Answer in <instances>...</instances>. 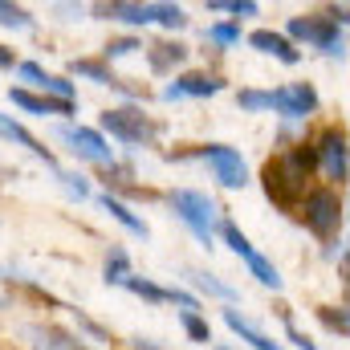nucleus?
Masks as SVG:
<instances>
[{
  "mask_svg": "<svg viewBox=\"0 0 350 350\" xmlns=\"http://www.w3.org/2000/svg\"><path fill=\"white\" fill-rule=\"evenodd\" d=\"M216 350H237V347H216Z\"/></svg>",
  "mask_w": 350,
  "mask_h": 350,
  "instance_id": "obj_41",
  "label": "nucleus"
},
{
  "mask_svg": "<svg viewBox=\"0 0 350 350\" xmlns=\"http://www.w3.org/2000/svg\"><path fill=\"white\" fill-rule=\"evenodd\" d=\"M102 131H110L118 143H131V147H151L159 139V122H151L143 110L135 106H118V110H106L102 114Z\"/></svg>",
  "mask_w": 350,
  "mask_h": 350,
  "instance_id": "obj_3",
  "label": "nucleus"
},
{
  "mask_svg": "<svg viewBox=\"0 0 350 350\" xmlns=\"http://www.w3.org/2000/svg\"><path fill=\"white\" fill-rule=\"evenodd\" d=\"M62 143H70V151L78 155V159H86V163H102V167H114V151H110V143L98 135V131H90V126H57L53 131Z\"/></svg>",
  "mask_w": 350,
  "mask_h": 350,
  "instance_id": "obj_6",
  "label": "nucleus"
},
{
  "mask_svg": "<svg viewBox=\"0 0 350 350\" xmlns=\"http://www.w3.org/2000/svg\"><path fill=\"white\" fill-rule=\"evenodd\" d=\"M94 12H98V16H106V21H126V25H151V4H122V0H114V4H98Z\"/></svg>",
  "mask_w": 350,
  "mask_h": 350,
  "instance_id": "obj_16",
  "label": "nucleus"
},
{
  "mask_svg": "<svg viewBox=\"0 0 350 350\" xmlns=\"http://www.w3.org/2000/svg\"><path fill=\"white\" fill-rule=\"evenodd\" d=\"M8 102L12 106H21V110H29V114H74V102H62V98H37V94H29V90H8Z\"/></svg>",
  "mask_w": 350,
  "mask_h": 350,
  "instance_id": "obj_13",
  "label": "nucleus"
},
{
  "mask_svg": "<svg viewBox=\"0 0 350 350\" xmlns=\"http://www.w3.org/2000/svg\"><path fill=\"white\" fill-rule=\"evenodd\" d=\"M285 33L297 37V41H306V45H314V49H322L326 57H342V53H347L342 29H338L330 16H293V21L285 25Z\"/></svg>",
  "mask_w": 350,
  "mask_h": 350,
  "instance_id": "obj_5",
  "label": "nucleus"
},
{
  "mask_svg": "<svg viewBox=\"0 0 350 350\" xmlns=\"http://www.w3.org/2000/svg\"><path fill=\"white\" fill-rule=\"evenodd\" d=\"M57 179H62V187H66L70 196H78V200H86V196H90V183H86V175L62 172V175H57Z\"/></svg>",
  "mask_w": 350,
  "mask_h": 350,
  "instance_id": "obj_30",
  "label": "nucleus"
},
{
  "mask_svg": "<svg viewBox=\"0 0 350 350\" xmlns=\"http://www.w3.org/2000/svg\"><path fill=\"white\" fill-rule=\"evenodd\" d=\"M269 102L281 118H310L318 110V90L310 82H289V86L269 90Z\"/></svg>",
  "mask_w": 350,
  "mask_h": 350,
  "instance_id": "obj_8",
  "label": "nucleus"
},
{
  "mask_svg": "<svg viewBox=\"0 0 350 350\" xmlns=\"http://www.w3.org/2000/svg\"><path fill=\"white\" fill-rule=\"evenodd\" d=\"M187 277H191L196 289H204V293H212V297H220V301H237V289H232V285H224V281H216V277H208V273H187Z\"/></svg>",
  "mask_w": 350,
  "mask_h": 350,
  "instance_id": "obj_22",
  "label": "nucleus"
},
{
  "mask_svg": "<svg viewBox=\"0 0 350 350\" xmlns=\"http://www.w3.org/2000/svg\"><path fill=\"white\" fill-rule=\"evenodd\" d=\"M135 350H163L159 342H151V338H135Z\"/></svg>",
  "mask_w": 350,
  "mask_h": 350,
  "instance_id": "obj_40",
  "label": "nucleus"
},
{
  "mask_svg": "<svg viewBox=\"0 0 350 350\" xmlns=\"http://www.w3.org/2000/svg\"><path fill=\"white\" fill-rule=\"evenodd\" d=\"M330 21L342 29V25H350V8H330Z\"/></svg>",
  "mask_w": 350,
  "mask_h": 350,
  "instance_id": "obj_38",
  "label": "nucleus"
},
{
  "mask_svg": "<svg viewBox=\"0 0 350 350\" xmlns=\"http://www.w3.org/2000/svg\"><path fill=\"white\" fill-rule=\"evenodd\" d=\"M135 49H143V45L135 41V37H118V41H110V45H106L102 53H106V57H131Z\"/></svg>",
  "mask_w": 350,
  "mask_h": 350,
  "instance_id": "obj_33",
  "label": "nucleus"
},
{
  "mask_svg": "<svg viewBox=\"0 0 350 350\" xmlns=\"http://www.w3.org/2000/svg\"><path fill=\"white\" fill-rule=\"evenodd\" d=\"M318 163V155H314V147H293V151H285V155H277L273 163H265V196L273 200V204H281V208H293L297 200H306V183H310V167Z\"/></svg>",
  "mask_w": 350,
  "mask_h": 350,
  "instance_id": "obj_1",
  "label": "nucleus"
},
{
  "mask_svg": "<svg viewBox=\"0 0 350 350\" xmlns=\"http://www.w3.org/2000/svg\"><path fill=\"white\" fill-rule=\"evenodd\" d=\"M220 90H224V82L216 74H183V78H175L172 86L163 90V98L167 102H175V98H212Z\"/></svg>",
  "mask_w": 350,
  "mask_h": 350,
  "instance_id": "obj_10",
  "label": "nucleus"
},
{
  "mask_svg": "<svg viewBox=\"0 0 350 350\" xmlns=\"http://www.w3.org/2000/svg\"><path fill=\"white\" fill-rule=\"evenodd\" d=\"M98 204H102V212H110V216H114V220H118V224H122L126 232H135V237H143V241L151 237L147 220H143V216H135V212H131V208H126L122 200H114L110 191H102V196H98Z\"/></svg>",
  "mask_w": 350,
  "mask_h": 350,
  "instance_id": "obj_15",
  "label": "nucleus"
},
{
  "mask_svg": "<svg viewBox=\"0 0 350 350\" xmlns=\"http://www.w3.org/2000/svg\"><path fill=\"white\" fill-rule=\"evenodd\" d=\"M126 289H131V293H139V297H143V301H151V306L167 301V289H163V285H155V281H147V277H131V281H126Z\"/></svg>",
  "mask_w": 350,
  "mask_h": 350,
  "instance_id": "obj_24",
  "label": "nucleus"
},
{
  "mask_svg": "<svg viewBox=\"0 0 350 350\" xmlns=\"http://www.w3.org/2000/svg\"><path fill=\"white\" fill-rule=\"evenodd\" d=\"M249 45H253L257 53H269V57L285 62V66H297V62H301V53L289 45V37H285V33H269V29H257V33H249Z\"/></svg>",
  "mask_w": 350,
  "mask_h": 350,
  "instance_id": "obj_11",
  "label": "nucleus"
},
{
  "mask_svg": "<svg viewBox=\"0 0 350 350\" xmlns=\"http://www.w3.org/2000/svg\"><path fill=\"white\" fill-rule=\"evenodd\" d=\"M175 208V216L191 228V237L204 245V249H212V241H216V216H220V208L204 196V191H191V187H179L167 196Z\"/></svg>",
  "mask_w": 350,
  "mask_h": 350,
  "instance_id": "obj_2",
  "label": "nucleus"
},
{
  "mask_svg": "<svg viewBox=\"0 0 350 350\" xmlns=\"http://www.w3.org/2000/svg\"><path fill=\"white\" fill-rule=\"evenodd\" d=\"M245 265H249V273H253L261 285H269V289H281V285H285V281H281V273H277V265L269 261V257H261V253H253Z\"/></svg>",
  "mask_w": 350,
  "mask_h": 350,
  "instance_id": "obj_21",
  "label": "nucleus"
},
{
  "mask_svg": "<svg viewBox=\"0 0 350 350\" xmlns=\"http://www.w3.org/2000/svg\"><path fill=\"white\" fill-rule=\"evenodd\" d=\"M285 338H289V342H293L297 350H322V347H314V342H310V338H306V334H301L293 322H289V318H285Z\"/></svg>",
  "mask_w": 350,
  "mask_h": 350,
  "instance_id": "obj_35",
  "label": "nucleus"
},
{
  "mask_svg": "<svg viewBox=\"0 0 350 350\" xmlns=\"http://www.w3.org/2000/svg\"><path fill=\"white\" fill-rule=\"evenodd\" d=\"M232 16H257V4L253 0H237V4H224Z\"/></svg>",
  "mask_w": 350,
  "mask_h": 350,
  "instance_id": "obj_36",
  "label": "nucleus"
},
{
  "mask_svg": "<svg viewBox=\"0 0 350 350\" xmlns=\"http://www.w3.org/2000/svg\"><path fill=\"white\" fill-rule=\"evenodd\" d=\"M12 62H16V57H12V49H4V45H0V70H12Z\"/></svg>",
  "mask_w": 350,
  "mask_h": 350,
  "instance_id": "obj_39",
  "label": "nucleus"
},
{
  "mask_svg": "<svg viewBox=\"0 0 350 350\" xmlns=\"http://www.w3.org/2000/svg\"><path fill=\"white\" fill-rule=\"evenodd\" d=\"M220 237H224V245H228V249H232V253H237L241 261H249V257L257 253V249L249 245V237H245V232H241V228H237L232 220H220Z\"/></svg>",
  "mask_w": 350,
  "mask_h": 350,
  "instance_id": "obj_20",
  "label": "nucleus"
},
{
  "mask_svg": "<svg viewBox=\"0 0 350 350\" xmlns=\"http://www.w3.org/2000/svg\"><path fill=\"white\" fill-rule=\"evenodd\" d=\"M237 106H241V110H249V114L273 110V102H269V90H241V94H237Z\"/></svg>",
  "mask_w": 350,
  "mask_h": 350,
  "instance_id": "obj_26",
  "label": "nucleus"
},
{
  "mask_svg": "<svg viewBox=\"0 0 350 350\" xmlns=\"http://www.w3.org/2000/svg\"><path fill=\"white\" fill-rule=\"evenodd\" d=\"M147 57H151V70H155V74H167L172 66H179V62L187 57V49H183V45H172V41H159V45H151Z\"/></svg>",
  "mask_w": 350,
  "mask_h": 350,
  "instance_id": "obj_19",
  "label": "nucleus"
},
{
  "mask_svg": "<svg viewBox=\"0 0 350 350\" xmlns=\"http://www.w3.org/2000/svg\"><path fill=\"white\" fill-rule=\"evenodd\" d=\"M74 70H78L82 78H90V82H98V86H118V78H114L106 66H98V62H74Z\"/></svg>",
  "mask_w": 350,
  "mask_h": 350,
  "instance_id": "obj_27",
  "label": "nucleus"
},
{
  "mask_svg": "<svg viewBox=\"0 0 350 350\" xmlns=\"http://www.w3.org/2000/svg\"><path fill=\"white\" fill-rule=\"evenodd\" d=\"M16 74H21V82H29V86H45V78H49L37 62H21V66H16Z\"/></svg>",
  "mask_w": 350,
  "mask_h": 350,
  "instance_id": "obj_34",
  "label": "nucleus"
},
{
  "mask_svg": "<svg viewBox=\"0 0 350 350\" xmlns=\"http://www.w3.org/2000/svg\"><path fill=\"white\" fill-rule=\"evenodd\" d=\"M224 326L232 330V334H241V342H249L253 350H285L281 342H273L269 334H261L245 314H237V310H224Z\"/></svg>",
  "mask_w": 350,
  "mask_h": 350,
  "instance_id": "obj_14",
  "label": "nucleus"
},
{
  "mask_svg": "<svg viewBox=\"0 0 350 350\" xmlns=\"http://www.w3.org/2000/svg\"><path fill=\"white\" fill-rule=\"evenodd\" d=\"M0 135H4V139H12V143H21V147H29L33 155H41V159L53 167V155H49V151H45V147H41V143H37V139H33V135L21 126V122H12L8 114H0Z\"/></svg>",
  "mask_w": 350,
  "mask_h": 350,
  "instance_id": "obj_18",
  "label": "nucleus"
},
{
  "mask_svg": "<svg viewBox=\"0 0 350 350\" xmlns=\"http://www.w3.org/2000/svg\"><path fill=\"white\" fill-rule=\"evenodd\" d=\"M0 25L4 29H33V16L21 4H0Z\"/></svg>",
  "mask_w": 350,
  "mask_h": 350,
  "instance_id": "obj_28",
  "label": "nucleus"
},
{
  "mask_svg": "<svg viewBox=\"0 0 350 350\" xmlns=\"http://www.w3.org/2000/svg\"><path fill=\"white\" fill-rule=\"evenodd\" d=\"M41 90L57 94L62 102H74V94H78V90H74V82H66V78H57V74H49V78H45V86H41Z\"/></svg>",
  "mask_w": 350,
  "mask_h": 350,
  "instance_id": "obj_32",
  "label": "nucleus"
},
{
  "mask_svg": "<svg viewBox=\"0 0 350 350\" xmlns=\"http://www.w3.org/2000/svg\"><path fill=\"white\" fill-rule=\"evenodd\" d=\"M322 322H326L330 330H338V334H350V306H342L338 314H334V310H322Z\"/></svg>",
  "mask_w": 350,
  "mask_h": 350,
  "instance_id": "obj_31",
  "label": "nucleus"
},
{
  "mask_svg": "<svg viewBox=\"0 0 350 350\" xmlns=\"http://www.w3.org/2000/svg\"><path fill=\"white\" fill-rule=\"evenodd\" d=\"M200 159H208V167L220 179V187H245V183H249V167H245L241 151H232V147H224V143L200 147Z\"/></svg>",
  "mask_w": 350,
  "mask_h": 350,
  "instance_id": "obj_7",
  "label": "nucleus"
},
{
  "mask_svg": "<svg viewBox=\"0 0 350 350\" xmlns=\"http://www.w3.org/2000/svg\"><path fill=\"white\" fill-rule=\"evenodd\" d=\"M78 326H82V330H90V334H94V338H106V330H102V326H98V322H90L86 314H78Z\"/></svg>",
  "mask_w": 350,
  "mask_h": 350,
  "instance_id": "obj_37",
  "label": "nucleus"
},
{
  "mask_svg": "<svg viewBox=\"0 0 350 350\" xmlns=\"http://www.w3.org/2000/svg\"><path fill=\"white\" fill-rule=\"evenodd\" d=\"M301 220L314 237L330 241L338 228H342V200L330 191V187H314L306 200H301Z\"/></svg>",
  "mask_w": 350,
  "mask_h": 350,
  "instance_id": "obj_4",
  "label": "nucleus"
},
{
  "mask_svg": "<svg viewBox=\"0 0 350 350\" xmlns=\"http://www.w3.org/2000/svg\"><path fill=\"white\" fill-rule=\"evenodd\" d=\"M151 21L163 25V29H183L187 25V16H183L179 4H151Z\"/></svg>",
  "mask_w": 350,
  "mask_h": 350,
  "instance_id": "obj_25",
  "label": "nucleus"
},
{
  "mask_svg": "<svg viewBox=\"0 0 350 350\" xmlns=\"http://www.w3.org/2000/svg\"><path fill=\"white\" fill-rule=\"evenodd\" d=\"M204 37L216 41V45H237V41H241V29H237V25H208Z\"/></svg>",
  "mask_w": 350,
  "mask_h": 350,
  "instance_id": "obj_29",
  "label": "nucleus"
},
{
  "mask_svg": "<svg viewBox=\"0 0 350 350\" xmlns=\"http://www.w3.org/2000/svg\"><path fill=\"white\" fill-rule=\"evenodd\" d=\"M29 338H33V350H90L82 338H74L62 326H29Z\"/></svg>",
  "mask_w": 350,
  "mask_h": 350,
  "instance_id": "obj_12",
  "label": "nucleus"
},
{
  "mask_svg": "<svg viewBox=\"0 0 350 350\" xmlns=\"http://www.w3.org/2000/svg\"><path fill=\"white\" fill-rule=\"evenodd\" d=\"M314 155H318V163H322L326 179H334V183H342V179H347V139H342V131H338V126L322 131V139H318Z\"/></svg>",
  "mask_w": 350,
  "mask_h": 350,
  "instance_id": "obj_9",
  "label": "nucleus"
},
{
  "mask_svg": "<svg viewBox=\"0 0 350 350\" xmlns=\"http://www.w3.org/2000/svg\"><path fill=\"white\" fill-rule=\"evenodd\" d=\"M102 277H106V285H126V281L135 277V273H131V257H126L122 245H110L106 265H102Z\"/></svg>",
  "mask_w": 350,
  "mask_h": 350,
  "instance_id": "obj_17",
  "label": "nucleus"
},
{
  "mask_svg": "<svg viewBox=\"0 0 350 350\" xmlns=\"http://www.w3.org/2000/svg\"><path fill=\"white\" fill-rule=\"evenodd\" d=\"M179 326L187 330V338H191V342H200V347H208V342H212V326H208L200 314H187V310H179Z\"/></svg>",
  "mask_w": 350,
  "mask_h": 350,
  "instance_id": "obj_23",
  "label": "nucleus"
}]
</instances>
